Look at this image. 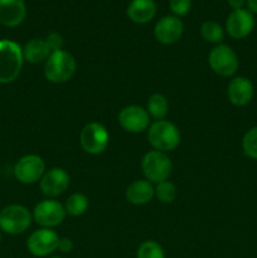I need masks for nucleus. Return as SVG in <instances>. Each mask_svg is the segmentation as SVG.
Returning a JSON list of instances; mask_svg holds the SVG:
<instances>
[{"instance_id":"nucleus-1","label":"nucleus","mask_w":257,"mask_h":258,"mask_svg":"<svg viewBox=\"0 0 257 258\" xmlns=\"http://www.w3.org/2000/svg\"><path fill=\"white\" fill-rule=\"evenodd\" d=\"M23 49L12 40H0V83H12L23 67Z\"/></svg>"},{"instance_id":"nucleus-2","label":"nucleus","mask_w":257,"mask_h":258,"mask_svg":"<svg viewBox=\"0 0 257 258\" xmlns=\"http://www.w3.org/2000/svg\"><path fill=\"white\" fill-rule=\"evenodd\" d=\"M76 60L66 50H57L49 55L44 64V76L52 83H65L73 77L76 72Z\"/></svg>"},{"instance_id":"nucleus-3","label":"nucleus","mask_w":257,"mask_h":258,"mask_svg":"<svg viewBox=\"0 0 257 258\" xmlns=\"http://www.w3.org/2000/svg\"><path fill=\"white\" fill-rule=\"evenodd\" d=\"M150 145L158 151H171L180 144V131L169 121L160 120L150 126L148 133Z\"/></svg>"},{"instance_id":"nucleus-4","label":"nucleus","mask_w":257,"mask_h":258,"mask_svg":"<svg viewBox=\"0 0 257 258\" xmlns=\"http://www.w3.org/2000/svg\"><path fill=\"white\" fill-rule=\"evenodd\" d=\"M141 169L146 180L150 183H161L168 180L173 171V164L165 153L158 150L149 151L141 161Z\"/></svg>"},{"instance_id":"nucleus-5","label":"nucleus","mask_w":257,"mask_h":258,"mask_svg":"<svg viewBox=\"0 0 257 258\" xmlns=\"http://www.w3.org/2000/svg\"><path fill=\"white\" fill-rule=\"evenodd\" d=\"M32 218L25 207L10 204L0 212V229L8 234H20L29 228Z\"/></svg>"},{"instance_id":"nucleus-6","label":"nucleus","mask_w":257,"mask_h":258,"mask_svg":"<svg viewBox=\"0 0 257 258\" xmlns=\"http://www.w3.org/2000/svg\"><path fill=\"white\" fill-rule=\"evenodd\" d=\"M209 67L221 77H231L238 70V57L229 45L218 44L208 55Z\"/></svg>"},{"instance_id":"nucleus-7","label":"nucleus","mask_w":257,"mask_h":258,"mask_svg":"<svg viewBox=\"0 0 257 258\" xmlns=\"http://www.w3.org/2000/svg\"><path fill=\"white\" fill-rule=\"evenodd\" d=\"M66 209L63 204H60L54 199H45L39 202L34 207L33 211V219L35 223L42 226L43 228H54L62 224L66 218Z\"/></svg>"},{"instance_id":"nucleus-8","label":"nucleus","mask_w":257,"mask_h":258,"mask_svg":"<svg viewBox=\"0 0 257 258\" xmlns=\"http://www.w3.org/2000/svg\"><path fill=\"white\" fill-rule=\"evenodd\" d=\"M107 130L98 122H91L82 128L80 135V143L83 150L91 155H97L103 153L108 145Z\"/></svg>"},{"instance_id":"nucleus-9","label":"nucleus","mask_w":257,"mask_h":258,"mask_svg":"<svg viewBox=\"0 0 257 258\" xmlns=\"http://www.w3.org/2000/svg\"><path fill=\"white\" fill-rule=\"evenodd\" d=\"M59 236L49 228H42L33 232L27 241V248L34 257H47L58 249Z\"/></svg>"},{"instance_id":"nucleus-10","label":"nucleus","mask_w":257,"mask_h":258,"mask_svg":"<svg viewBox=\"0 0 257 258\" xmlns=\"http://www.w3.org/2000/svg\"><path fill=\"white\" fill-rule=\"evenodd\" d=\"M45 164L38 155H25L14 165V176L22 184H34L43 178Z\"/></svg>"},{"instance_id":"nucleus-11","label":"nucleus","mask_w":257,"mask_h":258,"mask_svg":"<svg viewBox=\"0 0 257 258\" xmlns=\"http://www.w3.org/2000/svg\"><path fill=\"white\" fill-rule=\"evenodd\" d=\"M254 28V17L248 9L233 10L226 20V30L233 39L248 37Z\"/></svg>"},{"instance_id":"nucleus-12","label":"nucleus","mask_w":257,"mask_h":258,"mask_svg":"<svg viewBox=\"0 0 257 258\" xmlns=\"http://www.w3.org/2000/svg\"><path fill=\"white\" fill-rule=\"evenodd\" d=\"M184 32V24L175 15L163 17L154 28V35L156 40L163 44H174L181 38Z\"/></svg>"},{"instance_id":"nucleus-13","label":"nucleus","mask_w":257,"mask_h":258,"mask_svg":"<svg viewBox=\"0 0 257 258\" xmlns=\"http://www.w3.org/2000/svg\"><path fill=\"white\" fill-rule=\"evenodd\" d=\"M40 190L48 198H55L67 190L70 186V175L60 168H53L44 173L40 179Z\"/></svg>"},{"instance_id":"nucleus-14","label":"nucleus","mask_w":257,"mask_h":258,"mask_svg":"<svg viewBox=\"0 0 257 258\" xmlns=\"http://www.w3.org/2000/svg\"><path fill=\"white\" fill-rule=\"evenodd\" d=\"M118 122L128 133H141L149 127L150 115L140 106L131 105L121 110Z\"/></svg>"},{"instance_id":"nucleus-15","label":"nucleus","mask_w":257,"mask_h":258,"mask_svg":"<svg viewBox=\"0 0 257 258\" xmlns=\"http://www.w3.org/2000/svg\"><path fill=\"white\" fill-rule=\"evenodd\" d=\"M227 95L232 105L238 107L248 105L254 95L253 83L251 82V80L242 76L233 78L227 88Z\"/></svg>"},{"instance_id":"nucleus-16","label":"nucleus","mask_w":257,"mask_h":258,"mask_svg":"<svg viewBox=\"0 0 257 258\" xmlns=\"http://www.w3.org/2000/svg\"><path fill=\"white\" fill-rule=\"evenodd\" d=\"M27 15L24 0H0V24L18 27Z\"/></svg>"},{"instance_id":"nucleus-17","label":"nucleus","mask_w":257,"mask_h":258,"mask_svg":"<svg viewBox=\"0 0 257 258\" xmlns=\"http://www.w3.org/2000/svg\"><path fill=\"white\" fill-rule=\"evenodd\" d=\"M156 4L154 0H133L128 4L127 17L136 24L148 23L155 17Z\"/></svg>"},{"instance_id":"nucleus-18","label":"nucleus","mask_w":257,"mask_h":258,"mask_svg":"<svg viewBox=\"0 0 257 258\" xmlns=\"http://www.w3.org/2000/svg\"><path fill=\"white\" fill-rule=\"evenodd\" d=\"M154 194H155V190L150 181L148 180H136L126 189V199L128 203L135 204V206L149 203L153 199Z\"/></svg>"},{"instance_id":"nucleus-19","label":"nucleus","mask_w":257,"mask_h":258,"mask_svg":"<svg viewBox=\"0 0 257 258\" xmlns=\"http://www.w3.org/2000/svg\"><path fill=\"white\" fill-rule=\"evenodd\" d=\"M50 54L52 52L48 48L45 39H40V38H34V39L29 40L23 48V57L32 64H39V63L45 62Z\"/></svg>"},{"instance_id":"nucleus-20","label":"nucleus","mask_w":257,"mask_h":258,"mask_svg":"<svg viewBox=\"0 0 257 258\" xmlns=\"http://www.w3.org/2000/svg\"><path fill=\"white\" fill-rule=\"evenodd\" d=\"M146 111L155 120H164L169 112V103L165 96H163L161 93H154V95H151L149 97L148 110Z\"/></svg>"},{"instance_id":"nucleus-21","label":"nucleus","mask_w":257,"mask_h":258,"mask_svg":"<svg viewBox=\"0 0 257 258\" xmlns=\"http://www.w3.org/2000/svg\"><path fill=\"white\" fill-rule=\"evenodd\" d=\"M88 208V198L82 193H75L70 196L66 201V213L72 217L82 216Z\"/></svg>"},{"instance_id":"nucleus-22","label":"nucleus","mask_w":257,"mask_h":258,"mask_svg":"<svg viewBox=\"0 0 257 258\" xmlns=\"http://www.w3.org/2000/svg\"><path fill=\"white\" fill-rule=\"evenodd\" d=\"M201 34L206 42L216 43V44L221 43L224 38L222 27L217 22H213V20H207L202 24Z\"/></svg>"},{"instance_id":"nucleus-23","label":"nucleus","mask_w":257,"mask_h":258,"mask_svg":"<svg viewBox=\"0 0 257 258\" xmlns=\"http://www.w3.org/2000/svg\"><path fill=\"white\" fill-rule=\"evenodd\" d=\"M136 258H165L163 247L154 241H146L139 246Z\"/></svg>"},{"instance_id":"nucleus-24","label":"nucleus","mask_w":257,"mask_h":258,"mask_svg":"<svg viewBox=\"0 0 257 258\" xmlns=\"http://www.w3.org/2000/svg\"><path fill=\"white\" fill-rule=\"evenodd\" d=\"M154 190H155L156 198H158L161 203H171V202L175 201L176 198L175 185L168 180L159 183Z\"/></svg>"},{"instance_id":"nucleus-25","label":"nucleus","mask_w":257,"mask_h":258,"mask_svg":"<svg viewBox=\"0 0 257 258\" xmlns=\"http://www.w3.org/2000/svg\"><path fill=\"white\" fill-rule=\"evenodd\" d=\"M242 148L248 158L257 160V127H252L244 134Z\"/></svg>"},{"instance_id":"nucleus-26","label":"nucleus","mask_w":257,"mask_h":258,"mask_svg":"<svg viewBox=\"0 0 257 258\" xmlns=\"http://www.w3.org/2000/svg\"><path fill=\"white\" fill-rule=\"evenodd\" d=\"M171 12L175 14V17H183L188 14V12L191 8V0H170L169 2Z\"/></svg>"},{"instance_id":"nucleus-27","label":"nucleus","mask_w":257,"mask_h":258,"mask_svg":"<svg viewBox=\"0 0 257 258\" xmlns=\"http://www.w3.org/2000/svg\"><path fill=\"white\" fill-rule=\"evenodd\" d=\"M45 43H47L48 48L50 52H57V50H62L63 44H65V39L59 33H50L47 38H45Z\"/></svg>"},{"instance_id":"nucleus-28","label":"nucleus","mask_w":257,"mask_h":258,"mask_svg":"<svg viewBox=\"0 0 257 258\" xmlns=\"http://www.w3.org/2000/svg\"><path fill=\"white\" fill-rule=\"evenodd\" d=\"M58 249L63 253H70L73 249V242L70 238H60L59 244H58Z\"/></svg>"},{"instance_id":"nucleus-29","label":"nucleus","mask_w":257,"mask_h":258,"mask_svg":"<svg viewBox=\"0 0 257 258\" xmlns=\"http://www.w3.org/2000/svg\"><path fill=\"white\" fill-rule=\"evenodd\" d=\"M227 2H228L229 7L233 8V10H237V9H243L247 0H227Z\"/></svg>"},{"instance_id":"nucleus-30","label":"nucleus","mask_w":257,"mask_h":258,"mask_svg":"<svg viewBox=\"0 0 257 258\" xmlns=\"http://www.w3.org/2000/svg\"><path fill=\"white\" fill-rule=\"evenodd\" d=\"M246 4L252 14H257V0H247Z\"/></svg>"},{"instance_id":"nucleus-31","label":"nucleus","mask_w":257,"mask_h":258,"mask_svg":"<svg viewBox=\"0 0 257 258\" xmlns=\"http://www.w3.org/2000/svg\"><path fill=\"white\" fill-rule=\"evenodd\" d=\"M0 242H2V233H0Z\"/></svg>"},{"instance_id":"nucleus-32","label":"nucleus","mask_w":257,"mask_h":258,"mask_svg":"<svg viewBox=\"0 0 257 258\" xmlns=\"http://www.w3.org/2000/svg\"><path fill=\"white\" fill-rule=\"evenodd\" d=\"M50 258H62V257H50Z\"/></svg>"}]
</instances>
